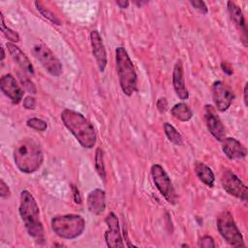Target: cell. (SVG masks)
Returning <instances> with one entry per match:
<instances>
[{
    "instance_id": "9a60e30c",
    "label": "cell",
    "mask_w": 248,
    "mask_h": 248,
    "mask_svg": "<svg viewBox=\"0 0 248 248\" xmlns=\"http://www.w3.org/2000/svg\"><path fill=\"white\" fill-rule=\"evenodd\" d=\"M222 149L225 155L232 160L243 159L247 154L243 144L233 138L224 139L222 140Z\"/></svg>"
},
{
    "instance_id": "8fae6325",
    "label": "cell",
    "mask_w": 248,
    "mask_h": 248,
    "mask_svg": "<svg viewBox=\"0 0 248 248\" xmlns=\"http://www.w3.org/2000/svg\"><path fill=\"white\" fill-rule=\"evenodd\" d=\"M204 121L210 134L216 140L222 141L226 136L225 127L222 124L215 108L210 105H206L204 107Z\"/></svg>"
},
{
    "instance_id": "5bb4252c",
    "label": "cell",
    "mask_w": 248,
    "mask_h": 248,
    "mask_svg": "<svg viewBox=\"0 0 248 248\" xmlns=\"http://www.w3.org/2000/svg\"><path fill=\"white\" fill-rule=\"evenodd\" d=\"M90 41H91V46H92V52L93 55L96 59L98 68L101 72L105 71V68L107 66V52L102 41V38L98 31L93 30L90 33Z\"/></svg>"
},
{
    "instance_id": "4316f807",
    "label": "cell",
    "mask_w": 248,
    "mask_h": 248,
    "mask_svg": "<svg viewBox=\"0 0 248 248\" xmlns=\"http://www.w3.org/2000/svg\"><path fill=\"white\" fill-rule=\"evenodd\" d=\"M19 78H20V82L22 84V86L29 92V93H32V94H36L37 92V89H36V86L34 85V83L26 77L24 76H21L19 75Z\"/></svg>"
},
{
    "instance_id": "8992f818",
    "label": "cell",
    "mask_w": 248,
    "mask_h": 248,
    "mask_svg": "<svg viewBox=\"0 0 248 248\" xmlns=\"http://www.w3.org/2000/svg\"><path fill=\"white\" fill-rule=\"evenodd\" d=\"M217 229L223 238L233 247H244V241L242 234L237 229L232 215L224 211L217 217Z\"/></svg>"
},
{
    "instance_id": "44dd1931",
    "label": "cell",
    "mask_w": 248,
    "mask_h": 248,
    "mask_svg": "<svg viewBox=\"0 0 248 248\" xmlns=\"http://www.w3.org/2000/svg\"><path fill=\"white\" fill-rule=\"evenodd\" d=\"M170 112L172 116H174L176 119L186 122L190 120L193 116V112L190 109V108L185 103H178L172 107L170 109Z\"/></svg>"
},
{
    "instance_id": "277c9868",
    "label": "cell",
    "mask_w": 248,
    "mask_h": 248,
    "mask_svg": "<svg viewBox=\"0 0 248 248\" xmlns=\"http://www.w3.org/2000/svg\"><path fill=\"white\" fill-rule=\"evenodd\" d=\"M115 63L120 87L125 95L131 96L137 88V74L132 60L123 46H118L115 49Z\"/></svg>"
},
{
    "instance_id": "ba28073f",
    "label": "cell",
    "mask_w": 248,
    "mask_h": 248,
    "mask_svg": "<svg viewBox=\"0 0 248 248\" xmlns=\"http://www.w3.org/2000/svg\"><path fill=\"white\" fill-rule=\"evenodd\" d=\"M151 175L155 186L163 195V197L168 201V202L174 204L177 201V197L171 184L170 178L163 167L158 164L153 165L151 168Z\"/></svg>"
},
{
    "instance_id": "d6a6232c",
    "label": "cell",
    "mask_w": 248,
    "mask_h": 248,
    "mask_svg": "<svg viewBox=\"0 0 248 248\" xmlns=\"http://www.w3.org/2000/svg\"><path fill=\"white\" fill-rule=\"evenodd\" d=\"M72 188H73V191H74V197H75V202H77V203H80L81 202V201H80V197H79V193H78V190L73 185L72 186Z\"/></svg>"
},
{
    "instance_id": "ac0fdd59",
    "label": "cell",
    "mask_w": 248,
    "mask_h": 248,
    "mask_svg": "<svg viewBox=\"0 0 248 248\" xmlns=\"http://www.w3.org/2000/svg\"><path fill=\"white\" fill-rule=\"evenodd\" d=\"M87 207L89 211L95 215L104 212L106 207V195L101 189L91 191L87 197Z\"/></svg>"
},
{
    "instance_id": "7c38bea8",
    "label": "cell",
    "mask_w": 248,
    "mask_h": 248,
    "mask_svg": "<svg viewBox=\"0 0 248 248\" xmlns=\"http://www.w3.org/2000/svg\"><path fill=\"white\" fill-rule=\"evenodd\" d=\"M108 230L105 233V239L108 247H123L124 243L120 233L119 223L116 215L110 212L106 218Z\"/></svg>"
},
{
    "instance_id": "7402d4cb",
    "label": "cell",
    "mask_w": 248,
    "mask_h": 248,
    "mask_svg": "<svg viewBox=\"0 0 248 248\" xmlns=\"http://www.w3.org/2000/svg\"><path fill=\"white\" fill-rule=\"evenodd\" d=\"M164 130H165V134H166L167 138L169 139V140L170 142H172L176 145H182V143H183L182 137L172 125H170V123H165Z\"/></svg>"
},
{
    "instance_id": "e575fe53",
    "label": "cell",
    "mask_w": 248,
    "mask_h": 248,
    "mask_svg": "<svg viewBox=\"0 0 248 248\" xmlns=\"http://www.w3.org/2000/svg\"><path fill=\"white\" fill-rule=\"evenodd\" d=\"M244 104L247 106V83L244 86Z\"/></svg>"
},
{
    "instance_id": "3957f363",
    "label": "cell",
    "mask_w": 248,
    "mask_h": 248,
    "mask_svg": "<svg viewBox=\"0 0 248 248\" xmlns=\"http://www.w3.org/2000/svg\"><path fill=\"white\" fill-rule=\"evenodd\" d=\"M19 215L24 223V227L33 238L38 242L45 239L44 227L40 220V210L34 197L26 190L20 193Z\"/></svg>"
},
{
    "instance_id": "e0dca14e",
    "label": "cell",
    "mask_w": 248,
    "mask_h": 248,
    "mask_svg": "<svg viewBox=\"0 0 248 248\" xmlns=\"http://www.w3.org/2000/svg\"><path fill=\"white\" fill-rule=\"evenodd\" d=\"M6 46L9 50L11 56L13 57V59L20 66V68L24 72L33 75L34 68H33V65L31 64L29 58L26 56V54L18 46H16L15 44H13L11 42H8L6 44Z\"/></svg>"
},
{
    "instance_id": "ffe728a7",
    "label": "cell",
    "mask_w": 248,
    "mask_h": 248,
    "mask_svg": "<svg viewBox=\"0 0 248 248\" xmlns=\"http://www.w3.org/2000/svg\"><path fill=\"white\" fill-rule=\"evenodd\" d=\"M228 5V10L229 13L231 15L232 19L236 23V25L239 27L240 31H242L243 35H244V39L246 40V24H245V19L242 14V11L240 10V8L233 2L229 1L227 3Z\"/></svg>"
},
{
    "instance_id": "6da1fadb",
    "label": "cell",
    "mask_w": 248,
    "mask_h": 248,
    "mask_svg": "<svg viewBox=\"0 0 248 248\" xmlns=\"http://www.w3.org/2000/svg\"><path fill=\"white\" fill-rule=\"evenodd\" d=\"M61 120L82 147L90 149L96 144L97 135L94 127L81 113L66 108L61 112Z\"/></svg>"
},
{
    "instance_id": "5b68a950",
    "label": "cell",
    "mask_w": 248,
    "mask_h": 248,
    "mask_svg": "<svg viewBox=\"0 0 248 248\" xmlns=\"http://www.w3.org/2000/svg\"><path fill=\"white\" fill-rule=\"evenodd\" d=\"M85 222L82 217L68 214L54 217L51 220L52 231L61 238L73 239L79 236L84 231Z\"/></svg>"
},
{
    "instance_id": "2e32d148",
    "label": "cell",
    "mask_w": 248,
    "mask_h": 248,
    "mask_svg": "<svg viewBox=\"0 0 248 248\" xmlns=\"http://www.w3.org/2000/svg\"><path fill=\"white\" fill-rule=\"evenodd\" d=\"M172 83H173V88H174L176 95L181 100L188 99L189 93L185 86L183 65H182L181 60H178L174 65L173 73H172Z\"/></svg>"
},
{
    "instance_id": "603a6c76",
    "label": "cell",
    "mask_w": 248,
    "mask_h": 248,
    "mask_svg": "<svg viewBox=\"0 0 248 248\" xmlns=\"http://www.w3.org/2000/svg\"><path fill=\"white\" fill-rule=\"evenodd\" d=\"M95 168L99 174V176L105 181L107 174L105 170V164H104V153L101 148H97L96 150V156H95Z\"/></svg>"
},
{
    "instance_id": "484cf974",
    "label": "cell",
    "mask_w": 248,
    "mask_h": 248,
    "mask_svg": "<svg viewBox=\"0 0 248 248\" xmlns=\"http://www.w3.org/2000/svg\"><path fill=\"white\" fill-rule=\"evenodd\" d=\"M27 126L34 129V130H37V131H45L46 130L47 128V124L46 121L42 120V119H39V118H30L27 120L26 122Z\"/></svg>"
},
{
    "instance_id": "30bf717a",
    "label": "cell",
    "mask_w": 248,
    "mask_h": 248,
    "mask_svg": "<svg viewBox=\"0 0 248 248\" xmlns=\"http://www.w3.org/2000/svg\"><path fill=\"white\" fill-rule=\"evenodd\" d=\"M212 96H213V101L215 104L216 108L219 111H225L227 110L233 98V92L232 89L225 84L223 81H215L212 85Z\"/></svg>"
},
{
    "instance_id": "d6986e66",
    "label": "cell",
    "mask_w": 248,
    "mask_h": 248,
    "mask_svg": "<svg viewBox=\"0 0 248 248\" xmlns=\"http://www.w3.org/2000/svg\"><path fill=\"white\" fill-rule=\"evenodd\" d=\"M195 172L202 183H204L208 187H213L215 177L209 167H207L203 163L197 162L195 165Z\"/></svg>"
},
{
    "instance_id": "d4e9b609",
    "label": "cell",
    "mask_w": 248,
    "mask_h": 248,
    "mask_svg": "<svg viewBox=\"0 0 248 248\" xmlns=\"http://www.w3.org/2000/svg\"><path fill=\"white\" fill-rule=\"evenodd\" d=\"M0 18H1V30L3 32V34L8 38V40H10L11 42H14V43H17L19 41V36L18 34L12 30L11 28L7 27L6 24H5V21H4V16L2 15V13L0 14Z\"/></svg>"
},
{
    "instance_id": "4dcf8cb0",
    "label": "cell",
    "mask_w": 248,
    "mask_h": 248,
    "mask_svg": "<svg viewBox=\"0 0 248 248\" xmlns=\"http://www.w3.org/2000/svg\"><path fill=\"white\" fill-rule=\"evenodd\" d=\"M0 195L2 198H7L10 196V190L3 179L0 180Z\"/></svg>"
},
{
    "instance_id": "83f0119b",
    "label": "cell",
    "mask_w": 248,
    "mask_h": 248,
    "mask_svg": "<svg viewBox=\"0 0 248 248\" xmlns=\"http://www.w3.org/2000/svg\"><path fill=\"white\" fill-rule=\"evenodd\" d=\"M199 246L202 247V248H213V247H215V243L211 236L204 235L200 239Z\"/></svg>"
},
{
    "instance_id": "f546056e",
    "label": "cell",
    "mask_w": 248,
    "mask_h": 248,
    "mask_svg": "<svg viewBox=\"0 0 248 248\" xmlns=\"http://www.w3.org/2000/svg\"><path fill=\"white\" fill-rule=\"evenodd\" d=\"M36 106V102L35 99L31 96H27L24 98L23 100V107L27 109H34Z\"/></svg>"
},
{
    "instance_id": "4fadbf2b",
    "label": "cell",
    "mask_w": 248,
    "mask_h": 248,
    "mask_svg": "<svg viewBox=\"0 0 248 248\" xmlns=\"http://www.w3.org/2000/svg\"><path fill=\"white\" fill-rule=\"evenodd\" d=\"M0 88L13 104H18L22 100L23 92L12 75L7 74L1 78Z\"/></svg>"
},
{
    "instance_id": "cb8c5ba5",
    "label": "cell",
    "mask_w": 248,
    "mask_h": 248,
    "mask_svg": "<svg viewBox=\"0 0 248 248\" xmlns=\"http://www.w3.org/2000/svg\"><path fill=\"white\" fill-rule=\"evenodd\" d=\"M35 6H36L37 10L41 13V15H42L44 17L47 18L48 20H50V21H51L52 23H54V24H57V25H60V24H61V20H60L51 11H49L47 8L44 7L41 2H35Z\"/></svg>"
},
{
    "instance_id": "f1b7e54d",
    "label": "cell",
    "mask_w": 248,
    "mask_h": 248,
    "mask_svg": "<svg viewBox=\"0 0 248 248\" xmlns=\"http://www.w3.org/2000/svg\"><path fill=\"white\" fill-rule=\"evenodd\" d=\"M190 3L195 9H197L201 13H202V14L207 13V7L203 1H191Z\"/></svg>"
},
{
    "instance_id": "836d02e7",
    "label": "cell",
    "mask_w": 248,
    "mask_h": 248,
    "mask_svg": "<svg viewBox=\"0 0 248 248\" xmlns=\"http://www.w3.org/2000/svg\"><path fill=\"white\" fill-rule=\"evenodd\" d=\"M116 3H117V5H118L121 9H125V8H127L128 5H129V2H128V1H121V0H119V1H117Z\"/></svg>"
},
{
    "instance_id": "52a82bcc",
    "label": "cell",
    "mask_w": 248,
    "mask_h": 248,
    "mask_svg": "<svg viewBox=\"0 0 248 248\" xmlns=\"http://www.w3.org/2000/svg\"><path fill=\"white\" fill-rule=\"evenodd\" d=\"M32 52L47 73L53 77L62 74V65L54 53L44 44L38 43L33 46Z\"/></svg>"
},
{
    "instance_id": "7a4b0ae2",
    "label": "cell",
    "mask_w": 248,
    "mask_h": 248,
    "mask_svg": "<svg viewBox=\"0 0 248 248\" xmlns=\"http://www.w3.org/2000/svg\"><path fill=\"white\" fill-rule=\"evenodd\" d=\"M14 160L20 171L31 173L42 166L44 155L40 144L35 140L23 139L15 146Z\"/></svg>"
},
{
    "instance_id": "d590c367",
    "label": "cell",
    "mask_w": 248,
    "mask_h": 248,
    "mask_svg": "<svg viewBox=\"0 0 248 248\" xmlns=\"http://www.w3.org/2000/svg\"><path fill=\"white\" fill-rule=\"evenodd\" d=\"M1 49H2V56H1V60H3V59H4V57H5V52H4V48H3V47H1Z\"/></svg>"
},
{
    "instance_id": "1f68e13d",
    "label": "cell",
    "mask_w": 248,
    "mask_h": 248,
    "mask_svg": "<svg viewBox=\"0 0 248 248\" xmlns=\"http://www.w3.org/2000/svg\"><path fill=\"white\" fill-rule=\"evenodd\" d=\"M168 108V103L165 98H160L157 102V108L159 109L160 112H165Z\"/></svg>"
},
{
    "instance_id": "9c48e42d",
    "label": "cell",
    "mask_w": 248,
    "mask_h": 248,
    "mask_svg": "<svg viewBox=\"0 0 248 248\" xmlns=\"http://www.w3.org/2000/svg\"><path fill=\"white\" fill-rule=\"evenodd\" d=\"M221 183L225 191L230 195L236 197L242 201L247 200V187L231 170H223L221 175Z\"/></svg>"
}]
</instances>
